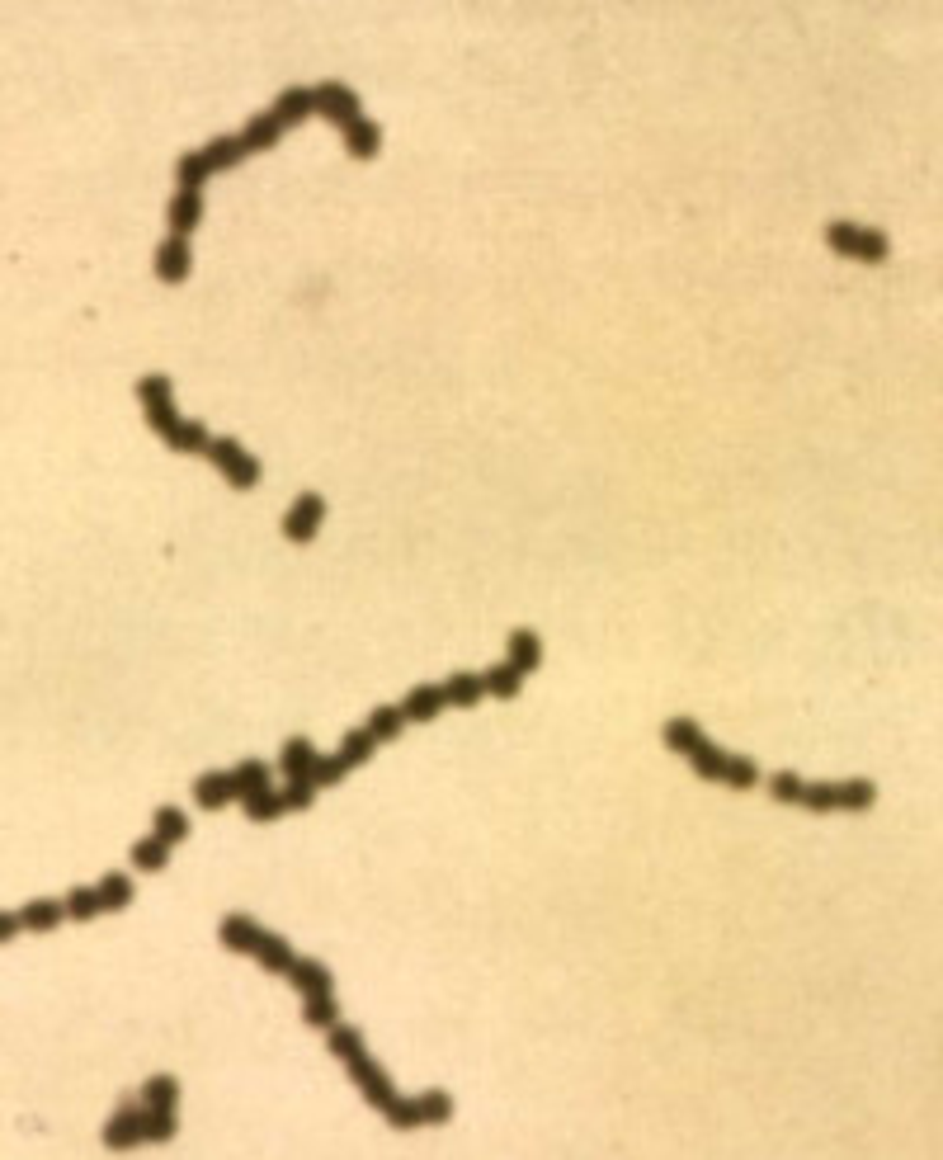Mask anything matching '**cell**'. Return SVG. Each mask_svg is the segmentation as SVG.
<instances>
[{
	"instance_id": "obj_1",
	"label": "cell",
	"mask_w": 943,
	"mask_h": 1160,
	"mask_svg": "<svg viewBox=\"0 0 943 1160\" xmlns=\"http://www.w3.org/2000/svg\"><path fill=\"white\" fill-rule=\"evenodd\" d=\"M203 458H208V463H213L222 477L232 481L236 491H250V486L260 481V458H250L246 448H241V439H227V434H222V439H213V444H208V453H203Z\"/></svg>"
},
{
	"instance_id": "obj_2",
	"label": "cell",
	"mask_w": 943,
	"mask_h": 1160,
	"mask_svg": "<svg viewBox=\"0 0 943 1160\" xmlns=\"http://www.w3.org/2000/svg\"><path fill=\"white\" fill-rule=\"evenodd\" d=\"M316 114L331 118L335 128L345 133V128H354V123L364 118V100H359L345 81H321L316 85Z\"/></svg>"
},
{
	"instance_id": "obj_3",
	"label": "cell",
	"mask_w": 943,
	"mask_h": 1160,
	"mask_svg": "<svg viewBox=\"0 0 943 1160\" xmlns=\"http://www.w3.org/2000/svg\"><path fill=\"white\" fill-rule=\"evenodd\" d=\"M321 519H326V496L321 491H302L288 505V514H283V538L288 543H312L316 533H321Z\"/></svg>"
},
{
	"instance_id": "obj_4",
	"label": "cell",
	"mask_w": 943,
	"mask_h": 1160,
	"mask_svg": "<svg viewBox=\"0 0 943 1160\" xmlns=\"http://www.w3.org/2000/svg\"><path fill=\"white\" fill-rule=\"evenodd\" d=\"M349 1080L364 1090V1099L373 1104V1109H387V1104L397 1099V1090H392V1076H387V1071L378 1066V1057H368V1052L349 1061Z\"/></svg>"
},
{
	"instance_id": "obj_5",
	"label": "cell",
	"mask_w": 943,
	"mask_h": 1160,
	"mask_svg": "<svg viewBox=\"0 0 943 1160\" xmlns=\"http://www.w3.org/2000/svg\"><path fill=\"white\" fill-rule=\"evenodd\" d=\"M189 265H194V250H189V236H166L156 255H151V269L161 283H184L189 279Z\"/></svg>"
},
{
	"instance_id": "obj_6",
	"label": "cell",
	"mask_w": 943,
	"mask_h": 1160,
	"mask_svg": "<svg viewBox=\"0 0 943 1160\" xmlns=\"http://www.w3.org/2000/svg\"><path fill=\"white\" fill-rule=\"evenodd\" d=\"M142 1118H147V1104H123V1109H114V1118L104 1123V1146H114V1151H128V1146L147 1142V1132H142Z\"/></svg>"
},
{
	"instance_id": "obj_7",
	"label": "cell",
	"mask_w": 943,
	"mask_h": 1160,
	"mask_svg": "<svg viewBox=\"0 0 943 1160\" xmlns=\"http://www.w3.org/2000/svg\"><path fill=\"white\" fill-rule=\"evenodd\" d=\"M232 797H241L232 769H208V774H199V779H194V802H199L203 812H222Z\"/></svg>"
},
{
	"instance_id": "obj_8",
	"label": "cell",
	"mask_w": 943,
	"mask_h": 1160,
	"mask_svg": "<svg viewBox=\"0 0 943 1160\" xmlns=\"http://www.w3.org/2000/svg\"><path fill=\"white\" fill-rule=\"evenodd\" d=\"M269 109H274V118H279L283 128H298L302 118L316 114V85H288V90H279V100L269 104Z\"/></svg>"
},
{
	"instance_id": "obj_9",
	"label": "cell",
	"mask_w": 943,
	"mask_h": 1160,
	"mask_svg": "<svg viewBox=\"0 0 943 1160\" xmlns=\"http://www.w3.org/2000/svg\"><path fill=\"white\" fill-rule=\"evenodd\" d=\"M170 236H189L203 222V189H175V199L166 208Z\"/></svg>"
},
{
	"instance_id": "obj_10",
	"label": "cell",
	"mask_w": 943,
	"mask_h": 1160,
	"mask_svg": "<svg viewBox=\"0 0 943 1160\" xmlns=\"http://www.w3.org/2000/svg\"><path fill=\"white\" fill-rule=\"evenodd\" d=\"M448 708V694H444V684H415L411 694L401 698V713H406V722H434V717Z\"/></svg>"
},
{
	"instance_id": "obj_11",
	"label": "cell",
	"mask_w": 943,
	"mask_h": 1160,
	"mask_svg": "<svg viewBox=\"0 0 943 1160\" xmlns=\"http://www.w3.org/2000/svg\"><path fill=\"white\" fill-rule=\"evenodd\" d=\"M260 934L265 929L255 925L250 915H222V925H217V939H222V948L227 953H255V944H260Z\"/></svg>"
},
{
	"instance_id": "obj_12",
	"label": "cell",
	"mask_w": 943,
	"mask_h": 1160,
	"mask_svg": "<svg viewBox=\"0 0 943 1160\" xmlns=\"http://www.w3.org/2000/svg\"><path fill=\"white\" fill-rule=\"evenodd\" d=\"M316 746L307 741V736H288L279 750V769L288 774V779H312V769H316Z\"/></svg>"
},
{
	"instance_id": "obj_13",
	"label": "cell",
	"mask_w": 943,
	"mask_h": 1160,
	"mask_svg": "<svg viewBox=\"0 0 943 1160\" xmlns=\"http://www.w3.org/2000/svg\"><path fill=\"white\" fill-rule=\"evenodd\" d=\"M661 741H665L670 750H675V755H684V760H689V755H694V750L703 746L708 736H703V727H698L694 717H665Z\"/></svg>"
},
{
	"instance_id": "obj_14",
	"label": "cell",
	"mask_w": 943,
	"mask_h": 1160,
	"mask_svg": "<svg viewBox=\"0 0 943 1160\" xmlns=\"http://www.w3.org/2000/svg\"><path fill=\"white\" fill-rule=\"evenodd\" d=\"M250 958L260 962L265 972H283V977H288V967L298 962V953H293V944H288L283 934H269V929H265V934H260V944H255V953H250Z\"/></svg>"
},
{
	"instance_id": "obj_15",
	"label": "cell",
	"mask_w": 943,
	"mask_h": 1160,
	"mask_svg": "<svg viewBox=\"0 0 943 1160\" xmlns=\"http://www.w3.org/2000/svg\"><path fill=\"white\" fill-rule=\"evenodd\" d=\"M288 981L298 986V995H316V991H331L335 977H331V967L321 958H298L293 967H288Z\"/></svg>"
},
{
	"instance_id": "obj_16",
	"label": "cell",
	"mask_w": 943,
	"mask_h": 1160,
	"mask_svg": "<svg viewBox=\"0 0 943 1160\" xmlns=\"http://www.w3.org/2000/svg\"><path fill=\"white\" fill-rule=\"evenodd\" d=\"M283 137V123L274 118V109H260V114H250L246 118V128H241V142H246L250 151H269L274 142Z\"/></svg>"
},
{
	"instance_id": "obj_17",
	"label": "cell",
	"mask_w": 943,
	"mask_h": 1160,
	"mask_svg": "<svg viewBox=\"0 0 943 1160\" xmlns=\"http://www.w3.org/2000/svg\"><path fill=\"white\" fill-rule=\"evenodd\" d=\"M505 647H510V661L529 675V670H538L543 665V637L533 628H514L510 637H505Z\"/></svg>"
},
{
	"instance_id": "obj_18",
	"label": "cell",
	"mask_w": 943,
	"mask_h": 1160,
	"mask_svg": "<svg viewBox=\"0 0 943 1160\" xmlns=\"http://www.w3.org/2000/svg\"><path fill=\"white\" fill-rule=\"evenodd\" d=\"M481 684H486V694H491V698H519V689H524V670L505 656V661H496L486 675H481Z\"/></svg>"
},
{
	"instance_id": "obj_19",
	"label": "cell",
	"mask_w": 943,
	"mask_h": 1160,
	"mask_svg": "<svg viewBox=\"0 0 943 1160\" xmlns=\"http://www.w3.org/2000/svg\"><path fill=\"white\" fill-rule=\"evenodd\" d=\"M24 929H34V934H48V929H57L62 920H67V901H52V896H38V901H29L24 906Z\"/></svg>"
},
{
	"instance_id": "obj_20",
	"label": "cell",
	"mask_w": 943,
	"mask_h": 1160,
	"mask_svg": "<svg viewBox=\"0 0 943 1160\" xmlns=\"http://www.w3.org/2000/svg\"><path fill=\"white\" fill-rule=\"evenodd\" d=\"M382 147V128L373 123V118H359L354 128H345V151L354 156V161H373Z\"/></svg>"
},
{
	"instance_id": "obj_21",
	"label": "cell",
	"mask_w": 943,
	"mask_h": 1160,
	"mask_svg": "<svg viewBox=\"0 0 943 1160\" xmlns=\"http://www.w3.org/2000/svg\"><path fill=\"white\" fill-rule=\"evenodd\" d=\"M203 156H208V166L213 170H232V166H241L250 156V147L241 142V133H222V137H213L208 147H203Z\"/></svg>"
},
{
	"instance_id": "obj_22",
	"label": "cell",
	"mask_w": 943,
	"mask_h": 1160,
	"mask_svg": "<svg viewBox=\"0 0 943 1160\" xmlns=\"http://www.w3.org/2000/svg\"><path fill=\"white\" fill-rule=\"evenodd\" d=\"M302 1024H312V1028H335V1024H340V1000H335V991L302 995Z\"/></svg>"
},
{
	"instance_id": "obj_23",
	"label": "cell",
	"mask_w": 943,
	"mask_h": 1160,
	"mask_svg": "<svg viewBox=\"0 0 943 1160\" xmlns=\"http://www.w3.org/2000/svg\"><path fill=\"white\" fill-rule=\"evenodd\" d=\"M128 859H133V868H142V873H161L170 863V845L151 830V835H142L133 849H128Z\"/></svg>"
},
{
	"instance_id": "obj_24",
	"label": "cell",
	"mask_w": 943,
	"mask_h": 1160,
	"mask_svg": "<svg viewBox=\"0 0 943 1160\" xmlns=\"http://www.w3.org/2000/svg\"><path fill=\"white\" fill-rule=\"evenodd\" d=\"M326 1047H331V1057L335 1061H354V1057H364L368 1052V1043H364V1033L354 1024H335V1028H326Z\"/></svg>"
},
{
	"instance_id": "obj_25",
	"label": "cell",
	"mask_w": 943,
	"mask_h": 1160,
	"mask_svg": "<svg viewBox=\"0 0 943 1160\" xmlns=\"http://www.w3.org/2000/svg\"><path fill=\"white\" fill-rule=\"evenodd\" d=\"M444 694L453 708H477L481 694H486V684H481V675H467V670H453L444 680Z\"/></svg>"
},
{
	"instance_id": "obj_26",
	"label": "cell",
	"mask_w": 943,
	"mask_h": 1160,
	"mask_svg": "<svg viewBox=\"0 0 943 1160\" xmlns=\"http://www.w3.org/2000/svg\"><path fill=\"white\" fill-rule=\"evenodd\" d=\"M241 812H246L250 821H274V816H283L288 807H283V793H274V783H269V788L241 793Z\"/></svg>"
},
{
	"instance_id": "obj_27",
	"label": "cell",
	"mask_w": 943,
	"mask_h": 1160,
	"mask_svg": "<svg viewBox=\"0 0 943 1160\" xmlns=\"http://www.w3.org/2000/svg\"><path fill=\"white\" fill-rule=\"evenodd\" d=\"M373 750H378V736L368 727H349L345 736H340V755H345L349 769H359V764L373 760Z\"/></svg>"
},
{
	"instance_id": "obj_28",
	"label": "cell",
	"mask_w": 943,
	"mask_h": 1160,
	"mask_svg": "<svg viewBox=\"0 0 943 1160\" xmlns=\"http://www.w3.org/2000/svg\"><path fill=\"white\" fill-rule=\"evenodd\" d=\"M151 830H156L166 845H184V840H189V816L166 802V807H156V816H151Z\"/></svg>"
},
{
	"instance_id": "obj_29",
	"label": "cell",
	"mask_w": 943,
	"mask_h": 1160,
	"mask_svg": "<svg viewBox=\"0 0 943 1160\" xmlns=\"http://www.w3.org/2000/svg\"><path fill=\"white\" fill-rule=\"evenodd\" d=\"M378 741H397L401 736V727H406V713H401V703H378L373 713H368V722H364Z\"/></svg>"
},
{
	"instance_id": "obj_30",
	"label": "cell",
	"mask_w": 943,
	"mask_h": 1160,
	"mask_svg": "<svg viewBox=\"0 0 943 1160\" xmlns=\"http://www.w3.org/2000/svg\"><path fill=\"white\" fill-rule=\"evenodd\" d=\"M175 453H208V444H213V434H208V425H199V420H180L175 425V434L166 439Z\"/></svg>"
},
{
	"instance_id": "obj_31",
	"label": "cell",
	"mask_w": 943,
	"mask_h": 1160,
	"mask_svg": "<svg viewBox=\"0 0 943 1160\" xmlns=\"http://www.w3.org/2000/svg\"><path fill=\"white\" fill-rule=\"evenodd\" d=\"M826 246L835 250V255H849V260H859L863 227H859V222H830V227H826Z\"/></svg>"
},
{
	"instance_id": "obj_32",
	"label": "cell",
	"mask_w": 943,
	"mask_h": 1160,
	"mask_svg": "<svg viewBox=\"0 0 943 1160\" xmlns=\"http://www.w3.org/2000/svg\"><path fill=\"white\" fill-rule=\"evenodd\" d=\"M142 411H147V425H151V430H156V434H161V439H170V434H175V425H180V420H184V415L175 411V397H156V401H142Z\"/></svg>"
},
{
	"instance_id": "obj_33",
	"label": "cell",
	"mask_w": 943,
	"mask_h": 1160,
	"mask_svg": "<svg viewBox=\"0 0 943 1160\" xmlns=\"http://www.w3.org/2000/svg\"><path fill=\"white\" fill-rule=\"evenodd\" d=\"M95 887L104 896V911H128V901H133V878L128 873H104Z\"/></svg>"
},
{
	"instance_id": "obj_34",
	"label": "cell",
	"mask_w": 943,
	"mask_h": 1160,
	"mask_svg": "<svg viewBox=\"0 0 943 1160\" xmlns=\"http://www.w3.org/2000/svg\"><path fill=\"white\" fill-rule=\"evenodd\" d=\"M873 802H877L873 779H844L840 783V812H868Z\"/></svg>"
},
{
	"instance_id": "obj_35",
	"label": "cell",
	"mask_w": 943,
	"mask_h": 1160,
	"mask_svg": "<svg viewBox=\"0 0 943 1160\" xmlns=\"http://www.w3.org/2000/svg\"><path fill=\"white\" fill-rule=\"evenodd\" d=\"M208 175H213V166H208V156H203V151H184L180 161H175V180H180V189H203Z\"/></svg>"
},
{
	"instance_id": "obj_36",
	"label": "cell",
	"mask_w": 943,
	"mask_h": 1160,
	"mask_svg": "<svg viewBox=\"0 0 943 1160\" xmlns=\"http://www.w3.org/2000/svg\"><path fill=\"white\" fill-rule=\"evenodd\" d=\"M142 1104H151V1109H175V1104H180V1080L151 1076L147 1085H142Z\"/></svg>"
},
{
	"instance_id": "obj_37",
	"label": "cell",
	"mask_w": 943,
	"mask_h": 1160,
	"mask_svg": "<svg viewBox=\"0 0 943 1160\" xmlns=\"http://www.w3.org/2000/svg\"><path fill=\"white\" fill-rule=\"evenodd\" d=\"M67 915H71V920H95V915H104L100 887H71V892H67Z\"/></svg>"
},
{
	"instance_id": "obj_38",
	"label": "cell",
	"mask_w": 943,
	"mask_h": 1160,
	"mask_svg": "<svg viewBox=\"0 0 943 1160\" xmlns=\"http://www.w3.org/2000/svg\"><path fill=\"white\" fill-rule=\"evenodd\" d=\"M689 769H694L698 779H717V783H722V769H727V750H717L712 741H703V746L689 755Z\"/></svg>"
},
{
	"instance_id": "obj_39",
	"label": "cell",
	"mask_w": 943,
	"mask_h": 1160,
	"mask_svg": "<svg viewBox=\"0 0 943 1160\" xmlns=\"http://www.w3.org/2000/svg\"><path fill=\"white\" fill-rule=\"evenodd\" d=\"M764 783H769V797H774V802H797V807H802V793H807V779H797L793 769H778V774H769V779H764Z\"/></svg>"
},
{
	"instance_id": "obj_40",
	"label": "cell",
	"mask_w": 943,
	"mask_h": 1160,
	"mask_svg": "<svg viewBox=\"0 0 943 1160\" xmlns=\"http://www.w3.org/2000/svg\"><path fill=\"white\" fill-rule=\"evenodd\" d=\"M722 783H731V788H755V783H760V764L750 760V755H727Z\"/></svg>"
},
{
	"instance_id": "obj_41",
	"label": "cell",
	"mask_w": 943,
	"mask_h": 1160,
	"mask_svg": "<svg viewBox=\"0 0 943 1160\" xmlns=\"http://www.w3.org/2000/svg\"><path fill=\"white\" fill-rule=\"evenodd\" d=\"M142 1132H147V1142H170V1137L180 1132V1123H175V1109H151V1104H147Z\"/></svg>"
},
{
	"instance_id": "obj_42",
	"label": "cell",
	"mask_w": 943,
	"mask_h": 1160,
	"mask_svg": "<svg viewBox=\"0 0 943 1160\" xmlns=\"http://www.w3.org/2000/svg\"><path fill=\"white\" fill-rule=\"evenodd\" d=\"M802 807L807 812H840V783H807Z\"/></svg>"
},
{
	"instance_id": "obj_43",
	"label": "cell",
	"mask_w": 943,
	"mask_h": 1160,
	"mask_svg": "<svg viewBox=\"0 0 943 1160\" xmlns=\"http://www.w3.org/2000/svg\"><path fill=\"white\" fill-rule=\"evenodd\" d=\"M415 1099H420V1118H425V1123H448V1118H453V1094L425 1090V1094H415Z\"/></svg>"
},
{
	"instance_id": "obj_44",
	"label": "cell",
	"mask_w": 943,
	"mask_h": 1160,
	"mask_svg": "<svg viewBox=\"0 0 943 1160\" xmlns=\"http://www.w3.org/2000/svg\"><path fill=\"white\" fill-rule=\"evenodd\" d=\"M232 774H236V788H241V793L269 788V764H265V760H241V764L232 769Z\"/></svg>"
},
{
	"instance_id": "obj_45",
	"label": "cell",
	"mask_w": 943,
	"mask_h": 1160,
	"mask_svg": "<svg viewBox=\"0 0 943 1160\" xmlns=\"http://www.w3.org/2000/svg\"><path fill=\"white\" fill-rule=\"evenodd\" d=\"M382 1118H387L392 1127H415V1123H425V1118H420V1099H406V1094H397V1099H392V1104L382 1109Z\"/></svg>"
},
{
	"instance_id": "obj_46",
	"label": "cell",
	"mask_w": 943,
	"mask_h": 1160,
	"mask_svg": "<svg viewBox=\"0 0 943 1160\" xmlns=\"http://www.w3.org/2000/svg\"><path fill=\"white\" fill-rule=\"evenodd\" d=\"M316 802V779H288V788H283V807L288 812H307Z\"/></svg>"
},
{
	"instance_id": "obj_47",
	"label": "cell",
	"mask_w": 943,
	"mask_h": 1160,
	"mask_svg": "<svg viewBox=\"0 0 943 1160\" xmlns=\"http://www.w3.org/2000/svg\"><path fill=\"white\" fill-rule=\"evenodd\" d=\"M349 774V764H345V755L335 750V755H321L316 760V769H312V779H316V788H331V783H340Z\"/></svg>"
},
{
	"instance_id": "obj_48",
	"label": "cell",
	"mask_w": 943,
	"mask_h": 1160,
	"mask_svg": "<svg viewBox=\"0 0 943 1160\" xmlns=\"http://www.w3.org/2000/svg\"><path fill=\"white\" fill-rule=\"evenodd\" d=\"M156 397H175V387H170L166 373H147V378H137V401H156Z\"/></svg>"
},
{
	"instance_id": "obj_49",
	"label": "cell",
	"mask_w": 943,
	"mask_h": 1160,
	"mask_svg": "<svg viewBox=\"0 0 943 1160\" xmlns=\"http://www.w3.org/2000/svg\"><path fill=\"white\" fill-rule=\"evenodd\" d=\"M19 929H24V915H19V911H5V915H0V939H5V944H10V939H19Z\"/></svg>"
}]
</instances>
